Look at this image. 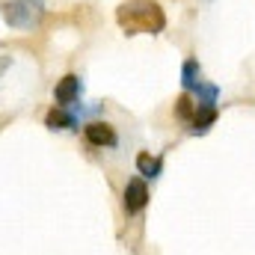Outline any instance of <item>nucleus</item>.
I'll return each instance as SVG.
<instances>
[{
    "instance_id": "nucleus-1",
    "label": "nucleus",
    "mask_w": 255,
    "mask_h": 255,
    "mask_svg": "<svg viewBox=\"0 0 255 255\" xmlns=\"http://www.w3.org/2000/svg\"><path fill=\"white\" fill-rule=\"evenodd\" d=\"M116 24L125 36H157L166 30V12L157 0H125L116 9Z\"/></svg>"
},
{
    "instance_id": "nucleus-2",
    "label": "nucleus",
    "mask_w": 255,
    "mask_h": 255,
    "mask_svg": "<svg viewBox=\"0 0 255 255\" xmlns=\"http://www.w3.org/2000/svg\"><path fill=\"white\" fill-rule=\"evenodd\" d=\"M0 18L12 30H33L45 18L42 0H0Z\"/></svg>"
},
{
    "instance_id": "nucleus-3",
    "label": "nucleus",
    "mask_w": 255,
    "mask_h": 255,
    "mask_svg": "<svg viewBox=\"0 0 255 255\" xmlns=\"http://www.w3.org/2000/svg\"><path fill=\"white\" fill-rule=\"evenodd\" d=\"M148 205V184L145 178H128L125 190H122V208H125L128 217H136L142 214Z\"/></svg>"
},
{
    "instance_id": "nucleus-4",
    "label": "nucleus",
    "mask_w": 255,
    "mask_h": 255,
    "mask_svg": "<svg viewBox=\"0 0 255 255\" xmlns=\"http://www.w3.org/2000/svg\"><path fill=\"white\" fill-rule=\"evenodd\" d=\"M83 139H86L92 148H116V145H119L116 128L110 125V122H101V119L83 125Z\"/></svg>"
},
{
    "instance_id": "nucleus-5",
    "label": "nucleus",
    "mask_w": 255,
    "mask_h": 255,
    "mask_svg": "<svg viewBox=\"0 0 255 255\" xmlns=\"http://www.w3.org/2000/svg\"><path fill=\"white\" fill-rule=\"evenodd\" d=\"M80 92H83L80 77L77 74H65V77L57 80V86H54V101H57V107H71L80 98Z\"/></svg>"
},
{
    "instance_id": "nucleus-6",
    "label": "nucleus",
    "mask_w": 255,
    "mask_h": 255,
    "mask_svg": "<svg viewBox=\"0 0 255 255\" xmlns=\"http://www.w3.org/2000/svg\"><path fill=\"white\" fill-rule=\"evenodd\" d=\"M217 119H220L217 104H196V113H193V119L187 122V125H190V133H193V136L208 133L211 128L217 125Z\"/></svg>"
},
{
    "instance_id": "nucleus-7",
    "label": "nucleus",
    "mask_w": 255,
    "mask_h": 255,
    "mask_svg": "<svg viewBox=\"0 0 255 255\" xmlns=\"http://www.w3.org/2000/svg\"><path fill=\"white\" fill-rule=\"evenodd\" d=\"M45 128L48 130H77L80 128V119H77V113H71L68 107H51L48 113H45Z\"/></svg>"
},
{
    "instance_id": "nucleus-8",
    "label": "nucleus",
    "mask_w": 255,
    "mask_h": 255,
    "mask_svg": "<svg viewBox=\"0 0 255 255\" xmlns=\"http://www.w3.org/2000/svg\"><path fill=\"white\" fill-rule=\"evenodd\" d=\"M133 166H136L139 178H145V181H154V178L163 175V157H157L151 151H139L136 160H133Z\"/></svg>"
},
{
    "instance_id": "nucleus-9",
    "label": "nucleus",
    "mask_w": 255,
    "mask_h": 255,
    "mask_svg": "<svg viewBox=\"0 0 255 255\" xmlns=\"http://www.w3.org/2000/svg\"><path fill=\"white\" fill-rule=\"evenodd\" d=\"M199 83H202V65H199L196 57H187L184 65H181V89L184 92H193Z\"/></svg>"
},
{
    "instance_id": "nucleus-10",
    "label": "nucleus",
    "mask_w": 255,
    "mask_h": 255,
    "mask_svg": "<svg viewBox=\"0 0 255 255\" xmlns=\"http://www.w3.org/2000/svg\"><path fill=\"white\" fill-rule=\"evenodd\" d=\"M193 92H196V104H217V98H220V86H214L208 80H202Z\"/></svg>"
},
{
    "instance_id": "nucleus-11",
    "label": "nucleus",
    "mask_w": 255,
    "mask_h": 255,
    "mask_svg": "<svg viewBox=\"0 0 255 255\" xmlns=\"http://www.w3.org/2000/svg\"><path fill=\"white\" fill-rule=\"evenodd\" d=\"M193 113H196V101L190 98V92H181V95L175 98V116H178L181 122H190Z\"/></svg>"
}]
</instances>
